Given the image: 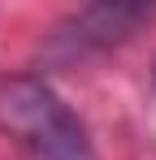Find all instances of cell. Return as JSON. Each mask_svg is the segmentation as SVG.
<instances>
[{
	"label": "cell",
	"instance_id": "7a4b0ae2",
	"mask_svg": "<svg viewBox=\"0 0 156 160\" xmlns=\"http://www.w3.org/2000/svg\"><path fill=\"white\" fill-rule=\"evenodd\" d=\"M152 9L143 4H87L78 9L70 22H61L52 43L61 56H82L91 48H108V43H122L139 22H148Z\"/></svg>",
	"mask_w": 156,
	"mask_h": 160
},
{
	"label": "cell",
	"instance_id": "6da1fadb",
	"mask_svg": "<svg viewBox=\"0 0 156 160\" xmlns=\"http://www.w3.org/2000/svg\"><path fill=\"white\" fill-rule=\"evenodd\" d=\"M0 134L35 160H96L82 121L35 74H0Z\"/></svg>",
	"mask_w": 156,
	"mask_h": 160
}]
</instances>
